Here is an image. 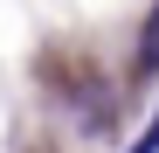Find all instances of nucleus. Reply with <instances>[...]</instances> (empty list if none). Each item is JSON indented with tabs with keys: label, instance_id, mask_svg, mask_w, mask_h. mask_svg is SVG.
Segmentation results:
<instances>
[{
	"label": "nucleus",
	"instance_id": "1",
	"mask_svg": "<svg viewBox=\"0 0 159 153\" xmlns=\"http://www.w3.org/2000/svg\"><path fill=\"white\" fill-rule=\"evenodd\" d=\"M139 63H145V70H159V7L145 14V28H139Z\"/></svg>",
	"mask_w": 159,
	"mask_h": 153
},
{
	"label": "nucleus",
	"instance_id": "2",
	"mask_svg": "<svg viewBox=\"0 0 159 153\" xmlns=\"http://www.w3.org/2000/svg\"><path fill=\"white\" fill-rule=\"evenodd\" d=\"M131 153H159V111H152V125H145V132L131 139Z\"/></svg>",
	"mask_w": 159,
	"mask_h": 153
}]
</instances>
